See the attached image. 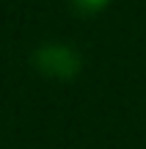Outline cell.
Returning <instances> with one entry per match:
<instances>
[{
  "mask_svg": "<svg viewBox=\"0 0 146 149\" xmlns=\"http://www.w3.org/2000/svg\"><path fill=\"white\" fill-rule=\"evenodd\" d=\"M33 66L53 80H72L77 77L83 61L80 53L69 44H42L33 53Z\"/></svg>",
  "mask_w": 146,
  "mask_h": 149,
  "instance_id": "cell-1",
  "label": "cell"
},
{
  "mask_svg": "<svg viewBox=\"0 0 146 149\" xmlns=\"http://www.w3.org/2000/svg\"><path fill=\"white\" fill-rule=\"evenodd\" d=\"M72 6L77 8V14H97V11H102L105 6H108V0H72Z\"/></svg>",
  "mask_w": 146,
  "mask_h": 149,
  "instance_id": "cell-2",
  "label": "cell"
}]
</instances>
